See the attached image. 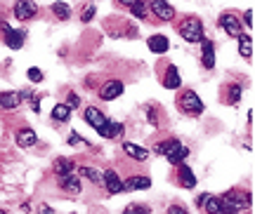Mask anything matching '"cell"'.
Returning a JSON list of instances; mask_svg holds the SVG:
<instances>
[{"instance_id":"cell-20","label":"cell","mask_w":255,"mask_h":214,"mask_svg":"<svg viewBox=\"0 0 255 214\" xmlns=\"http://www.w3.org/2000/svg\"><path fill=\"white\" fill-rule=\"evenodd\" d=\"M203 43V66L206 69H213L215 66V52H213V43L208 40H201Z\"/></svg>"},{"instance_id":"cell-30","label":"cell","mask_w":255,"mask_h":214,"mask_svg":"<svg viewBox=\"0 0 255 214\" xmlns=\"http://www.w3.org/2000/svg\"><path fill=\"white\" fill-rule=\"evenodd\" d=\"M128 212H146V207H142V205H132V207H128Z\"/></svg>"},{"instance_id":"cell-14","label":"cell","mask_w":255,"mask_h":214,"mask_svg":"<svg viewBox=\"0 0 255 214\" xmlns=\"http://www.w3.org/2000/svg\"><path fill=\"white\" fill-rule=\"evenodd\" d=\"M163 87H168V89H177V87H180V73H177V69H175V66H168V69H165Z\"/></svg>"},{"instance_id":"cell-25","label":"cell","mask_w":255,"mask_h":214,"mask_svg":"<svg viewBox=\"0 0 255 214\" xmlns=\"http://www.w3.org/2000/svg\"><path fill=\"white\" fill-rule=\"evenodd\" d=\"M95 12H97V9H95V5H85V9H83V14H81V21H83V24H88V21L95 17Z\"/></svg>"},{"instance_id":"cell-29","label":"cell","mask_w":255,"mask_h":214,"mask_svg":"<svg viewBox=\"0 0 255 214\" xmlns=\"http://www.w3.org/2000/svg\"><path fill=\"white\" fill-rule=\"evenodd\" d=\"M66 142L71 143V146H76V143H81V134H78V132H71V134H69V139H66Z\"/></svg>"},{"instance_id":"cell-12","label":"cell","mask_w":255,"mask_h":214,"mask_svg":"<svg viewBox=\"0 0 255 214\" xmlns=\"http://www.w3.org/2000/svg\"><path fill=\"white\" fill-rule=\"evenodd\" d=\"M38 142V137L33 130H28V127H24V130H19L17 132V143L21 146V148H28V146H33V143Z\"/></svg>"},{"instance_id":"cell-2","label":"cell","mask_w":255,"mask_h":214,"mask_svg":"<svg viewBox=\"0 0 255 214\" xmlns=\"http://www.w3.org/2000/svg\"><path fill=\"white\" fill-rule=\"evenodd\" d=\"M177 108L182 113H187V116H199V113H203V101L199 99L196 92L184 89V92H180V97H177Z\"/></svg>"},{"instance_id":"cell-4","label":"cell","mask_w":255,"mask_h":214,"mask_svg":"<svg viewBox=\"0 0 255 214\" xmlns=\"http://www.w3.org/2000/svg\"><path fill=\"white\" fill-rule=\"evenodd\" d=\"M149 9H151L161 21H170V19L175 17V9L170 7L165 0H149Z\"/></svg>"},{"instance_id":"cell-9","label":"cell","mask_w":255,"mask_h":214,"mask_svg":"<svg viewBox=\"0 0 255 214\" xmlns=\"http://www.w3.org/2000/svg\"><path fill=\"white\" fill-rule=\"evenodd\" d=\"M57 181H59V186H62L66 193H71V196H78V193H81V181H78V177H73V172L57 177Z\"/></svg>"},{"instance_id":"cell-11","label":"cell","mask_w":255,"mask_h":214,"mask_svg":"<svg viewBox=\"0 0 255 214\" xmlns=\"http://www.w3.org/2000/svg\"><path fill=\"white\" fill-rule=\"evenodd\" d=\"M123 151L132 158V160H137V162H144L146 158H149V151L146 148H142V146H137V143H132V142H126L123 143Z\"/></svg>"},{"instance_id":"cell-19","label":"cell","mask_w":255,"mask_h":214,"mask_svg":"<svg viewBox=\"0 0 255 214\" xmlns=\"http://www.w3.org/2000/svg\"><path fill=\"white\" fill-rule=\"evenodd\" d=\"M69 118H71V106H69V104H57V106L52 108V120L64 123V120H69Z\"/></svg>"},{"instance_id":"cell-17","label":"cell","mask_w":255,"mask_h":214,"mask_svg":"<svg viewBox=\"0 0 255 214\" xmlns=\"http://www.w3.org/2000/svg\"><path fill=\"white\" fill-rule=\"evenodd\" d=\"M21 94L17 92H0V108H17Z\"/></svg>"},{"instance_id":"cell-18","label":"cell","mask_w":255,"mask_h":214,"mask_svg":"<svg viewBox=\"0 0 255 214\" xmlns=\"http://www.w3.org/2000/svg\"><path fill=\"white\" fill-rule=\"evenodd\" d=\"M52 172H55V177L69 174V172H73V162H71V160H66V158H57L55 165H52Z\"/></svg>"},{"instance_id":"cell-7","label":"cell","mask_w":255,"mask_h":214,"mask_svg":"<svg viewBox=\"0 0 255 214\" xmlns=\"http://www.w3.org/2000/svg\"><path fill=\"white\" fill-rule=\"evenodd\" d=\"M36 5L33 2H28V0H17L14 2V17L19 19V21H28L31 17H36Z\"/></svg>"},{"instance_id":"cell-28","label":"cell","mask_w":255,"mask_h":214,"mask_svg":"<svg viewBox=\"0 0 255 214\" xmlns=\"http://www.w3.org/2000/svg\"><path fill=\"white\" fill-rule=\"evenodd\" d=\"M239 94H241V89L234 85V87H232V92H229V101H232V104H237V101H239Z\"/></svg>"},{"instance_id":"cell-1","label":"cell","mask_w":255,"mask_h":214,"mask_svg":"<svg viewBox=\"0 0 255 214\" xmlns=\"http://www.w3.org/2000/svg\"><path fill=\"white\" fill-rule=\"evenodd\" d=\"M156 151L161 153V155H165V158L173 162V165H182L184 158L189 155L187 146H184V143H180L177 139H168L165 143H158V146H156Z\"/></svg>"},{"instance_id":"cell-8","label":"cell","mask_w":255,"mask_h":214,"mask_svg":"<svg viewBox=\"0 0 255 214\" xmlns=\"http://www.w3.org/2000/svg\"><path fill=\"white\" fill-rule=\"evenodd\" d=\"M123 94V82L121 80H109V82H104L100 87V97L104 99V101H109V99H116Z\"/></svg>"},{"instance_id":"cell-16","label":"cell","mask_w":255,"mask_h":214,"mask_svg":"<svg viewBox=\"0 0 255 214\" xmlns=\"http://www.w3.org/2000/svg\"><path fill=\"white\" fill-rule=\"evenodd\" d=\"M121 5H128L130 7V12L135 14V17L139 19H146V5L142 2V0H119Z\"/></svg>"},{"instance_id":"cell-27","label":"cell","mask_w":255,"mask_h":214,"mask_svg":"<svg viewBox=\"0 0 255 214\" xmlns=\"http://www.w3.org/2000/svg\"><path fill=\"white\" fill-rule=\"evenodd\" d=\"M66 104H69L71 108H78V106H81V99H78V94L69 92V97H66Z\"/></svg>"},{"instance_id":"cell-13","label":"cell","mask_w":255,"mask_h":214,"mask_svg":"<svg viewBox=\"0 0 255 214\" xmlns=\"http://www.w3.org/2000/svg\"><path fill=\"white\" fill-rule=\"evenodd\" d=\"M146 45H149V50L151 52H156V54H163V52H168V38L165 36H151L149 40H146Z\"/></svg>"},{"instance_id":"cell-22","label":"cell","mask_w":255,"mask_h":214,"mask_svg":"<svg viewBox=\"0 0 255 214\" xmlns=\"http://www.w3.org/2000/svg\"><path fill=\"white\" fill-rule=\"evenodd\" d=\"M52 12H55L57 19H62V21L71 17V7H69L66 2H55V5H52Z\"/></svg>"},{"instance_id":"cell-15","label":"cell","mask_w":255,"mask_h":214,"mask_svg":"<svg viewBox=\"0 0 255 214\" xmlns=\"http://www.w3.org/2000/svg\"><path fill=\"white\" fill-rule=\"evenodd\" d=\"M151 186V179L144 177V174H137V177H130L126 181V191H137V188H149Z\"/></svg>"},{"instance_id":"cell-5","label":"cell","mask_w":255,"mask_h":214,"mask_svg":"<svg viewBox=\"0 0 255 214\" xmlns=\"http://www.w3.org/2000/svg\"><path fill=\"white\" fill-rule=\"evenodd\" d=\"M102 184H104V186H107V191H109V193H114V196H116V193H121V191H126V184L121 181V177L114 170H107L104 174H102Z\"/></svg>"},{"instance_id":"cell-10","label":"cell","mask_w":255,"mask_h":214,"mask_svg":"<svg viewBox=\"0 0 255 214\" xmlns=\"http://www.w3.org/2000/svg\"><path fill=\"white\" fill-rule=\"evenodd\" d=\"M220 26L225 28V31H227L229 36H234V38H239L241 36V21H239L237 17H234V14H222V17H220Z\"/></svg>"},{"instance_id":"cell-24","label":"cell","mask_w":255,"mask_h":214,"mask_svg":"<svg viewBox=\"0 0 255 214\" xmlns=\"http://www.w3.org/2000/svg\"><path fill=\"white\" fill-rule=\"evenodd\" d=\"M239 52H241V57H251V38L248 36H244V33H241V36H239Z\"/></svg>"},{"instance_id":"cell-21","label":"cell","mask_w":255,"mask_h":214,"mask_svg":"<svg viewBox=\"0 0 255 214\" xmlns=\"http://www.w3.org/2000/svg\"><path fill=\"white\" fill-rule=\"evenodd\" d=\"M180 184H182L184 188H194V186H196V179H194V174H191V170L187 167V165H182V167H180Z\"/></svg>"},{"instance_id":"cell-3","label":"cell","mask_w":255,"mask_h":214,"mask_svg":"<svg viewBox=\"0 0 255 214\" xmlns=\"http://www.w3.org/2000/svg\"><path fill=\"white\" fill-rule=\"evenodd\" d=\"M177 31H180V36H182L184 40H189V43H201V40H203V24H201L196 17L182 19V24L177 26Z\"/></svg>"},{"instance_id":"cell-26","label":"cell","mask_w":255,"mask_h":214,"mask_svg":"<svg viewBox=\"0 0 255 214\" xmlns=\"http://www.w3.org/2000/svg\"><path fill=\"white\" fill-rule=\"evenodd\" d=\"M28 80L40 82L43 80V71H40V69H28Z\"/></svg>"},{"instance_id":"cell-23","label":"cell","mask_w":255,"mask_h":214,"mask_svg":"<svg viewBox=\"0 0 255 214\" xmlns=\"http://www.w3.org/2000/svg\"><path fill=\"white\" fill-rule=\"evenodd\" d=\"M81 174L85 179H90L92 184H102V174L95 170V167H81Z\"/></svg>"},{"instance_id":"cell-6","label":"cell","mask_w":255,"mask_h":214,"mask_svg":"<svg viewBox=\"0 0 255 214\" xmlns=\"http://www.w3.org/2000/svg\"><path fill=\"white\" fill-rule=\"evenodd\" d=\"M0 28L5 31V43H7V47L19 50V47L24 45V33H21V31H14V28L9 26V24H5V21H0Z\"/></svg>"}]
</instances>
